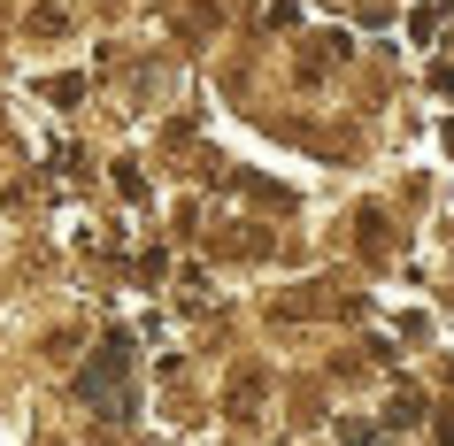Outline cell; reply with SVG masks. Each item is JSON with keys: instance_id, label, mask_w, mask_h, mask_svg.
I'll list each match as a JSON object with an SVG mask.
<instances>
[{"instance_id": "obj_3", "label": "cell", "mask_w": 454, "mask_h": 446, "mask_svg": "<svg viewBox=\"0 0 454 446\" xmlns=\"http://www.w3.org/2000/svg\"><path fill=\"white\" fill-rule=\"evenodd\" d=\"M339 439H347V446H378V431H362V423H347Z\"/></svg>"}, {"instance_id": "obj_4", "label": "cell", "mask_w": 454, "mask_h": 446, "mask_svg": "<svg viewBox=\"0 0 454 446\" xmlns=\"http://www.w3.org/2000/svg\"><path fill=\"white\" fill-rule=\"evenodd\" d=\"M447 154H454V123H447Z\"/></svg>"}, {"instance_id": "obj_1", "label": "cell", "mask_w": 454, "mask_h": 446, "mask_svg": "<svg viewBox=\"0 0 454 446\" xmlns=\"http://www.w3.org/2000/svg\"><path fill=\"white\" fill-rule=\"evenodd\" d=\"M77 400L100 408V416H131V339L123 331H108L93 347V362L77 370Z\"/></svg>"}, {"instance_id": "obj_2", "label": "cell", "mask_w": 454, "mask_h": 446, "mask_svg": "<svg viewBox=\"0 0 454 446\" xmlns=\"http://www.w3.org/2000/svg\"><path fill=\"white\" fill-rule=\"evenodd\" d=\"M385 423H393V431H416V423H424V400H416V393H401L393 408H385Z\"/></svg>"}]
</instances>
